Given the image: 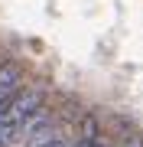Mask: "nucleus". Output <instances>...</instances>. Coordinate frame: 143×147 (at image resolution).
<instances>
[{
	"label": "nucleus",
	"mask_w": 143,
	"mask_h": 147,
	"mask_svg": "<svg viewBox=\"0 0 143 147\" xmlns=\"http://www.w3.org/2000/svg\"><path fill=\"white\" fill-rule=\"evenodd\" d=\"M43 101H46L43 85L16 88V92L10 95V101H7V108H3V121H7V124H16V127H20L26 118H33L39 108H43Z\"/></svg>",
	"instance_id": "nucleus-1"
},
{
	"label": "nucleus",
	"mask_w": 143,
	"mask_h": 147,
	"mask_svg": "<svg viewBox=\"0 0 143 147\" xmlns=\"http://www.w3.org/2000/svg\"><path fill=\"white\" fill-rule=\"evenodd\" d=\"M81 141H101V124H98V118H81Z\"/></svg>",
	"instance_id": "nucleus-2"
},
{
	"label": "nucleus",
	"mask_w": 143,
	"mask_h": 147,
	"mask_svg": "<svg viewBox=\"0 0 143 147\" xmlns=\"http://www.w3.org/2000/svg\"><path fill=\"white\" fill-rule=\"evenodd\" d=\"M16 131H20L16 124H7V121L0 118V147H13L16 144Z\"/></svg>",
	"instance_id": "nucleus-3"
},
{
	"label": "nucleus",
	"mask_w": 143,
	"mask_h": 147,
	"mask_svg": "<svg viewBox=\"0 0 143 147\" xmlns=\"http://www.w3.org/2000/svg\"><path fill=\"white\" fill-rule=\"evenodd\" d=\"M120 147H143V137H140V134H130V137H127V141H124Z\"/></svg>",
	"instance_id": "nucleus-4"
},
{
	"label": "nucleus",
	"mask_w": 143,
	"mask_h": 147,
	"mask_svg": "<svg viewBox=\"0 0 143 147\" xmlns=\"http://www.w3.org/2000/svg\"><path fill=\"white\" fill-rule=\"evenodd\" d=\"M46 147H72V144H69V141H65V137H59V134H55V137H52V141H49Z\"/></svg>",
	"instance_id": "nucleus-5"
},
{
	"label": "nucleus",
	"mask_w": 143,
	"mask_h": 147,
	"mask_svg": "<svg viewBox=\"0 0 143 147\" xmlns=\"http://www.w3.org/2000/svg\"><path fill=\"white\" fill-rule=\"evenodd\" d=\"M72 147H104V144H101V141H94V144H91V141H81V137H78Z\"/></svg>",
	"instance_id": "nucleus-6"
}]
</instances>
